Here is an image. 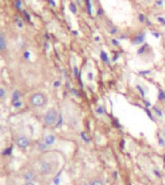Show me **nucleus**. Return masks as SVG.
Returning <instances> with one entry per match:
<instances>
[{"mask_svg": "<svg viewBox=\"0 0 165 185\" xmlns=\"http://www.w3.org/2000/svg\"><path fill=\"white\" fill-rule=\"evenodd\" d=\"M130 185H131V184H130Z\"/></svg>", "mask_w": 165, "mask_h": 185, "instance_id": "09e8293b", "label": "nucleus"}, {"mask_svg": "<svg viewBox=\"0 0 165 185\" xmlns=\"http://www.w3.org/2000/svg\"><path fill=\"white\" fill-rule=\"evenodd\" d=\"M58 119H59L58 111L55 108H49L44 116V123L47 126H52L57 124Z\"/></svg>", "mask_w": 165, "mask_h": 185, "instance_id": "f03ea898", "label": "nucleus"}, {"mask_svg": "<svg viewBox=\"0 0 165 185\" xmlns=\"http://www.w3.org/2000/svg\"><path fill=\"white\" fill-rule=\"evenodd\" d=\"M86 3H87V10H88V14H89V15H92V6H91L90 0H86Z\"/></svg>", "mask_w": 165, "mask_h": 185, "instance_id": "aec40b11", "label": "nucleus"}, {"mask_svg": "<svg viewBox=\"0 0 165 185\" xmlns=\"http://www.w3.org/2000/svg\"><path fill=\"white\" fill-rule=\"evenodd\" d=\"M80 137H81V139L85 142V143H90V139L88 138V136L86 135V133L85 132H80Z\"/></svg>", "mask_w": 165, "mask_h": 185, "instance_id": "f3484780", "label": "nucleus"}, {"mask_svg": "<svg viewBox=\"0 0 165 185\" xmlns=\"http://www.w3.org/2000/svg\"><path fill=\"white\" fill-rule=\"evenodd\" d=\"M87 79L89 81H93V80H94V73H93L92 72L87 73Z\"/></svg>", "mask_w": 165, "mask_h": 185, "instance_id": "5701e85b", "label": "nucleus"}, {"mask_svg": "<svg viewBox=\"0 0 165 185\" xmlns=\"http://www.w3.org/2000/svg\"><path fill=\"white\" fill-rule=\"evenodd\" d=\"M159 144L160 147L165 146V140H164V138H162L161 136H159Z\"/></svg>", "mask_w": 165, "mask_h": 185, "instance_id": "393cba45", "label": "nucleus"}, {"mask_svg": "<svg viewBox=\"0 0 165 185\" xmlns=\"http://www.w3.org/2000/svg\"><path fill=\"white\" fill-rule=\"evenodd\" d=\"M148 46H149L148 44H144V45H143L138 49V50H137V54H138V55H142L143 53H145V51L147 50Z\"/></svg>", "mask_w": 165, "mask_h": 185, "instance_id": "f8f14e48", "label": "nucleus"}, {"mask_svg": "<svg viewBox=\"0 0 165 185\" xmlns=\"http://www.w3.org/2000/svg\"><path fill=\"white\" fill-rule=\"evenodd\" d=\"M7 96V91L4 87H0V99L5 98V96Z\"/></svg>", "mask_w": 165, "mask_h": 185, "instance_id": "2eb2a0df", "label": "nucleus"}, {"mask_svg": "<svg viewBox=\"0 0 165 185\" xmlns=\"http://www.w3.org/2000/svg\"><path fill=\"white\" fill-rule=\"evenodd\" d=\"M119 57H120V53H118V52H115V53H114L113 58H112V61H113V62H116V61L118 60Z\"/></svg>", "mask_w": 165, "mask_h": 185, "instance_id": "cd10ccee", "label": "nucleus"}, {"mask_svg": "<svg viewBox=\"0 0 165 185\" xmlns=\"http://www.w3.org/2000/svg\"><path fill=\"white\" fill-rule=\"evenodd\" d=\"M116 32H117V29H116V28H111V29L109 30V33L112 34V35L116 34Z\"/></svg>", "mask_w": 165, "mask_h": 185, "instance_id": "4c0bfd02", "label": "nucleus"}, {"mask_svg": "<svg viewBox=\"0 0 165 185\" xmlns=\"http://www.w3.org/2000/svg\"><path fill=\"white\" fill-rule=\"evenodd\" d=\"M153 111L155 113V115H156L157 117L162 118V116H163V113H162V110H161L159 107H157V106H154V107H153Z\"/></svg>", "mask_w": 165, "mask_h": 185, "instance_id": "9b49d317", "label": "nucleus"}, {"mask_svg": "<svg viewBox=\"0 0 165 185\" xmlns=\"http://www.w3.org/2000/svg\"><path fill=\"white\" fill-rule=\"evenodd\" d=\"M48 98L46 96V94L42 92H37L32 94L29 97V102L31 104V106L35 108H41L44 107L45 105H46Z\"/></svg>", "mask_w": 165, "mask_h": 185, "instance_id": "f257e3e1", "label": "nucleus"}, {"mask_svg": "<svg viewBox=\"0 0 165 185\" xmlns=\"http://www.w3.org/2000/svg\"><path fill=\"white\" fill-rule=\"evenodd\" d=\"M143 101H144V104H145L146 108H150L151 106H152V103H151L150 101H148V100H146V99H143Z\"/></svg>", "mask_w": 165, "mask_h": 185, "instance_id": "c756f323", "label": "nucleus"}, {"mask_svg": "<svg viewBox=\"0 0 165 185\" xmlns=\"http://www.w3.org/2000/svg\"><path fill=\"white\" fill-rule=\"evenodd\" d=\"M55 141H56V137L54 136L53 134H48V135H46V136L45 137V140H44V142L49 147V146H52L54 143H55Z\"/></svg>", "mask_w": 165, "mask_h": 185, "instance_id": "0eeeda50", "label": "nucleus"}, {"mask_svg": "<svg viewBox=\"0 0 165 185\" xmlns=\"http://www.w3.org/2000/svg\"><path fill=\"white\" fill-rule=\"evenodd\" d=\"M16 143H17V146H18L19 148L25 149V148H27L28 147H29L30 141L28 140V138L25 137V136H19V137L17 139Z\"/></svg>", "mask_w": 165, "mask_h": 185, "instance_id": "20e7f679", "label": "nucleus"}, {"mask_svg": "<svg viewBox=\"0 0 165 185\" xmlns=\"http://www.w3.org/2000/svg\"><path fill=\"white\" fill-rule=\"evenodd\" d=\"M118 175H119V174H118L117 171H114V172H113V177H114V179L117 180V179H118Z\"/></svg>", "mask_w": 165, "mask_h": 185, "instance_id": "72a5a7b5", "label": "nucleus"}, {"mask_svg": "<svg viewBox=\"0 0 165 185\" xmlns=\"http://www.w3.org/2000/svg\"><path fill=\"white\" fill-rule=\"evenodd\" d=\"M102 12H103V11H102V9H99V12H98V15H99H99H102Z\"/></svg>", "mask_w": 165, "mask_h": 185, "instance_id": "79ce46f5", "label": "nucleus"}, {"mask_svg": "<svg viewBox=\"0 0 165 185\" xmlns=\"http://www.w3.org/2000/svg\"><path fill=\"white\" fill-rule=\"evenodd\" d=\"M150 73H151V70H150V69H147V70H140V72H139V74H141V75H143V76L148 75V74H150Z\"/></svg>", "mask_w": 165, "mask_h": 185, "instance_id": "bb28decb", "label": "nucleus"}, {"mask_svg": "<svg viewBox=\"0 0 165 185\" xmlns=\"http://www.w3.org/2000/svg\"><path fill=\"white\" fill-rule=\"evenodd\" d=\"M111 42H112V45H113L114 46H119V45H120V41L117 40V39H112V40H111Z\"/></svg>", "mask_w": 165, "mask_h": 185, "instance_id": "b1692460", "label": "nucleus"}, {"mask_svg": "<svg viewBox=\"0 0 165 185\" xmlns=\"http://www.w3.org/2000/svg\"><path fill=\"white\" fill-rule=\"evenodd\" d=\"M138 19L140 22H145V16L143 15V14H140V15L138 16Z\"/></svg>", "mask_w": 165, "mask_h": 185, "instance_id": "c85d7f7f", "label": "nucleus"}, {"mask_svg": "<svg viewBox=\"0 0 165 185\" xmlns=\"http://www.w3.org/2000/svg\"><path fill=\"white\" fill-rule=\"evenodd\" d=\"M157 98H159V100H164L165 99V92L163 90H159V95H157Z\"/></svg>", "mask_w": 165, "mask_h": 185, "instance_id": "dca6fc26", "label": "nucleus"}, {"mask_svg": "<svg viewBox=\"0 0 165 185\" xmlns=\"http://www.w3.org/2000/svg\"><path fill=\"white\" fill-rule=\"evenodd\" d=\"M7 49V42L5 40V36L0 33V52H4Z\"/></svg>", "mask_w": 165, "mask_h": 185, "instance_id": "6e6552de", "label": "nucleus"}, {"mask_svg": "<svg viewBox=\"0 0 165 185\" xmlns=\"http://www.w3.org/2000/svg\"><path fill=\"white\" fill-rule=\"evenodd\" d=\"M82 185H91V183H90V181H88V182H84Z\"/></svg>", "mask_w": 165, "mask_h": 185, "instance_id": "a19ab883", "label": "nucleus"}, {"mask_svg": "<svg viewBox=\"0 0 165 185\" xmlns=\"http://www.w3.org/2000/svg\"><path fill=\"white\" fill-rule=\"evenodd\" d=\"M123 39H127V37L126 36H121L120 37V40H123Z\"/></svg>", "mask_w": 165, "mask_h": 185, "instance_id": "a18cd8bd", "label": "nucleus"}, {"mask_svg": "<svg viewBox=\"0 0 165 185\" xmlns=\"http://www.w3.org/2000/svg\"><path fill=\"white\" fill-rule=\"evenodd\" d=\"M163 161H164V163H165V154H164V156H163Z\"/></svg>", "mask_w": 165, "mask_h": 185, "instance_id": "de8ad7c7", "label": "nucleus"}, {"mask_svg": "<svg viewBox=\"0 0 165 185\" xmlns=\"http://www.w3.org/2000/svg\"><path fill=\"white\" fill-rule=\"evenodd\" d=\"M120 148H121L122 149H124V148H125V140H124V139H122V140H121V143H120Z\"/></svg>", "mask_w": 165, "mask_h": 185, "instance_id": "f704fd0d", "label": "nucleus"}, {"mask_svg": "<svg viewBox=\"0 0 165 185\" xmlns=\"http://www.w3.org/2000/svg\"><path fill=\"white\" fill-rule=\"evenodd\" d=\"M157 21H159L161 24H164L165 25V18H161V17H159L157 18Z\"/></svg>", "mask_w": 165, "mask_h": 185, "instance_id": "2f4dec72", "label": "nucleus"}, {"mask_svg": "<svg viewBox=\"0 0 165 185\" xmlns=\"http://www.w3.org/2000/svg\"><path fill=\"white\" fill-rule=\"evenodd\" d=\"M152 35H153V36H154L155 39H159V38L160 37V35H159V33H155V32H152Z\"/></svg>", "mask_w": 165, "mask_h": 185, "instance_id": "e433bc0d", "label": "nucleus"}, {"mask_svg": "<svg viewBox=\"0 0 165 185\" xmlns=\"http://www.w3.org/2000/svg\"><path fill=\"white\" fill-rule=\"evenodd\" d=\"M96 113L98 114V115H103V114L105 113V109H104L103 106H102V105L98 106V107L96 108Z\"/></svg>", "mask_w": 165, "mask_h": 185, "instance_id": "ddd939ff", "label": "nucleus"}, {"mask_svg": "<svg viewBox=\"0 0 165 185\" xmlns=\"http://www.w3.org/2000/svg\"><path fill=\"white\" fill-rule=\"evenodd\" d=\"M153 172H154V175L157 177V179H161V174L159 173V170L154 169V170H153Z\"/></svg>", "mask_w": 165, "mask_h": 185, "instance_id": "4be33fe9", "label": "nucleus"}, {"mask_svg": "<svg viewBox=\"0 0 165 185\" xmlns=\"http://www.w3.org/2000/svg\"><path fill=\"white\" fill-rule=\"evenodd\" d=\"M23 179L24 180H26V182H33L36 179V175L32 171H28L23 175Z\"/></svg>", "mask_w": 165, "mask_h": 185, "instance_id": "423d86ee", "label": "nucleus"}, {"mask_svg": "<svg viewBox=\"0 0 165 185\" xmlns=\"http://www.w3.org/2000/svg\"><path fill=\"white\" fill-rule=\"evenodd\" d=\"M74 34L75 35V36H77V35H78V33H77L76 31H74Z\"/></svg>", "mask_w": 165, "mask_h": 185, "instance_id": "49530a36", "label": "nucleus"}, {"mask_svg": "<svg viewBox=\"0 0 165 185\" xmlns=\"http://www.w3.org/2000/svg\"><path fill=\"white\" fill-rule=\"evenodd\" d=\"M113 124H114V126L115 127H121V124H120V123H119V120H115L113 122Z\"/></svg>", "mask_w": 165, "mask_h": 185, "instance_id": "473e14b6", "label": "nucleus"}, {"mask_svg": "<svg viewBox=\"0 0 165 185\" xmlns=\"http://www.w3.org/2000/svg\"><path fill=\"white\" fill-rule=\"evenodd\" d=\"M91 185H104L103 180L100 179V177H95L90 181Z\"/></svg>", "mask_w": 165, "mask_h": 185, "instance_id": "9d476101", "label": "nucleus"}, {"mask_svg": "<svg viewBox=\"0 0 165 185\" xmlns=\"http://www.w3.org/2000/svg\"><path fill=\"white\" fill-rule=\"evenodd\" d=\"M74 76H75V77H78V75L80 74L79 69H78L77 66H74Z\"/></svg>", "mask_w": 165, "mask_h": 185, "instance_id": "a878e982", "label": "nucleus"}, {"mask_svg": "<svg viewBox=\"0 0 165 185\" xmlns=\"http://www.w3.org/2000/svg\"><path fill=\"white\" fill-rule=\"evenodd\" d=\"M147 25H148V26H149V25L151 26V25H152V22H151L150 20H148V21H147Z\"/></svg>", "mask_w": 165, "mask_h": 185, "instance_id": "37998d69", "label": "nucleus"}, {"mask_svg": "<svg viewBox=\"0 0 165 185\" xmlns=\"http://www.w3.org/2000/svg\"><path fill=\"white\" fill-rule=\"evenodd\" d=\"M144 111L146 112V114H147V116L149 117V119H150L151 120H152V122H155V119H154V116H153L152 111L149 110L148 108H144Z\"/></svg>", "mask_w": 165, "mask_h": 185, "instance_id": "4468645a", "label": "nucleus"}, {"mask_svg": "<svg viewBox=\"0 0 165 185\" xmlns=\"http://www.w3.org/2000/svg\"><path fill=\"white\" fill-rule=\"evenodd\" d=\"M164 100H165V99H164Z\"/></svg>", "mask_w": 165, "mask_h": 185, "instance_id": "8fccbe9b", "label": "nucleus"}, {"mask_svg": "<svg viewBox=\"0 0 165 185\" xmlns=\"http://www.w3.org/2000/svg\"><path fill=\"white\" fill-rule=\"evenodd\" d=\"M70 10L73 12V14H76L77 12V9H76V6L74 4V3H70Z\"/></svg>", "mask_w": 165, "mask_h": 185, "instance_id": "6ab92c4d", "label": "nucleus"}, {"mask_svg": "<svg viewBox=\"0 0 165 185\" xmlns=\"http://www.w3.org/2000/svg\"><path fill=\"white\" fill-rule=\"evenodd\" d=\"M54 185H59L60 184V182H61V180H60V177L59 176H57V177H55V179H54Z\"/></svg>", "mask_w": 165, "mask_h": 185, "instance_id": "7c9ffc66", "label": "nucleus"}, {"mask_svg": "<svg viewBox=\"0 0 165 185\" xmlns=\"http://www.w3.org/2000/svg\"><path fill=\"white\" fill-rule=\"evenodd\" d=\"M136 88H137V90L139 91V92H140V95L142 96V97L144 98L145 97V91H144V89H143V87H141L140 85H137V86H136Z\"/></svg>", "mask_w": 165, "mask_h": 185, "instance_id": "a211bd4d", "label": "nucleus"}, {"mask_svg": "<svg viewBox=\"0 0 165 185\" xmlns=\"http://www.w3.org/2000/svg\"><path fill=\"white\" fill-rule=\"evenodd\" d=\"M99 57H100V59H102V61H103V63L107 64V65H109V64H110L109 57H108V55H107V53H106L104 50H102V51H100V53H99Z\"/></svg>", "mask_w": 165, "mask_h": 185, "instance_id": "1a4fd4ad", "label": "nucleus"}, {"mask_svg": "<svg viewBox=\"0 0 165 185\" xmlns=\"http://www.w3.org/2000/svg\"><path fill=\"white\" fill-rule=\"evenodd\" d=\"M39 169H40V172L42 175H50L53 173L55 168H54L53 162L48 161V160H44L41 162Z\"/></svg>", "mask_w": 165, "mask_h": 185, "instance_id": "7ed1b4c3", "label": "nucleus"}, {"mask_svg": "<svg viewBox=\"0 0 165 185\" xmlns=\"http://www.w3.org/2000/svg\"><path fill=\"white\" fill-rule=\"evenodd\" d=\"M156 4L159 5V6H161V5H162V1H161V0H159V1L156 2Z\"/></svg>", "mask_w": 165, "mask_h": 185, "instance_id": "ea45409f", "label": "nucleus"}, {"mask_svg": "<svg viewBox=\"0 0 165 185\" xmlns=\"http://www.w3.org/2000/svg\"><path fill=\"white\" fill-rule=\"evenodd\" d=\"M70 91H71V92H73V94H74L75 96H77V97H80V96H81L80 92H79V91H78V90H76V89L73 88V89H71Z\"/></svg>", "mask_w": 165, "mask_h": 185, "instance_id": "412c9836", "label": "nucleus"}, {"mask_svg": "<svg viewBox=\"0 0 165 185\" xmlns=\"http://www.w3.org/2000/svg\"><path fill=\"white\" fill-rule=\"evenodd\" d=\"M99 40H100V38H99V36H98V37H96V38H95V41H99Z\"/></svg>", "mask_w": 165, "mask_h": 185, "instance_id": "c03bdc74", "label": "nucleus"}, {"mask_svg": "<svg viewBox=\"0 0 165 185\" xmlns=\"http://www.w3.org/2000/svg\"><path fill=\"white\" fill-rule=\"evenodd\" d=\"M24 185H36V184L34 182H26Z\"/></svg>", "mask_w": 165, "mask_h": 185, "instance_id": "58836bf2", "label": "nucleus"}, {"mask_svg": "<svg viewBox=\"0 0 165 185\" xmlns=\"http://www.w3.org/2000/svg\"><path fill=\"white\" fill-rule=\"evenodd\" d=\"M53 86H54V87H60V86H61V82H60L59 80L55 81V82L53 83Z\"/></svg>", "mask_w": 165, "mask_h": 185, "instance_id": "c9c22d12", "label": "nucleus"}, {"mask_svg": "<svg viewBox=\"0 0 165 185\" xmlns=\"http://www.w3.org/2000/svg\"><path fill=\"white\" fill-rule=\"evenodd\" d=\"M145 36H146L145 33H142V34L137 35V36H136V37L132 40V45H137L143 44V42H144V41H145Z\"/></svg>", "mask_w": 165, "mask_h": 185, "instance_id": "39448f33", "label": "nucleus"}]
</instances>
